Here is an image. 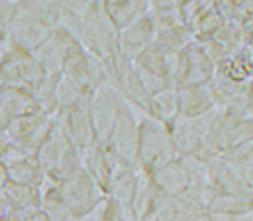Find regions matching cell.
<instances>
[{
	"label": "cell",
	"mask_w": 253,
	"mask_h": 221,
	"mask_svg": "<svg viewBox=\"0 0 253 221\" xmlns=\"http://www.w3.org/2000/svg\"><path fill=\"white\" fill-rule=\"evenodd\" d=\"M53 117H55L59 129L63 131V135L67 137V141L77 149L79 155H83L90 147V143L96 139L94 129H92V121H90V113H88V106L59 111Z\"/></svg>",
	"instance_id": "4fadbf2b"
},
{
	"label": "cell",
	"mask_w": 253,
	"mask_h": 221,
	"mask_svg": "<svg viewBox=\"0 0 253 221\" xmlns=\"http://www.w3.org/2000/svg\"><path fill=\"white\" fill-rule=\"evenodd\" d=\"M6 49H8V47H6V45H0V57L4 55V51H6Z\"/></svg>",
	"instance_id": "bcb514c9"
},
{
	"label": "cell",
	"mask_w": 253,
	"mask_h": 221,
	"mask_svg": "<svg viewBox=\"0 0 253 221\" xmlns=\"http://www.w3.org/2000/svg\"><path fill=\"white\" fill-rule=\"evenodd\" d=\"M10 121H12V119H10V115L0 108V131H6V129H8V125H10Z\"/></svg>",
	"instance_id": "7bdbcfd3"
},
{
	"label": "cell",
	"mask_w": 253,
	"mask_h": 221,
	"mask_svg": "<svg viewBox=\"0 0 253 221\" xmlns=\"http://www.w3.org/2000/svg\"><path fill=\"white\" fill-rule=\"evenodd\" d=\"M81 45L86 53L96 57L112 80L114 67L118 61V30L108 20L102 0L86 2L83 8V30H81Z\"/></svg>",
	"instance_id": "6da1fadb"
},
{
	"label": "cell",
	"mask_w": 253,
	"mask_h": 221,
	"mask_svg": "<svg viewBox=\"0 0 253 221\" xmlns=\"http://www.w3.org/2000/svg\"><path fill=\"white\" fill-rule=\"evenodd\" d=\"M0 108L10 115V119L40 111L32 94L14 90V88H6V86H2V90H0Z\"/></svg>",
	"instance_id": "83f0119b"
},
{
	"label": "cell",
	"mask_w": 253,
	"mask_h": 221,
	"mask_svg": "<svg viewBox=\"0 0 253 221\" xmlns=\"http://www.w3.org/2000/svg\"><path fill=\"white\" fill-rule=\"evenodd\" d=\"M179 159L175 147L171 143L169 127L149 115L139 113L137 127V165L135 168L143 172H151L165 163Z\"/></svg>",
	"instance_id": "7a4b0ae2"
},
{
	"label": "cell",
	"mask_w": 253,
	"mask_h": 221,
	"mask_svg": "<svg viewBox=\"0 0 253 221\" xmlns=\"http://www.w3.org/2000/svg\"><path fill=\"white\" fill-rule=\"evenodd\" d=\"M30 221H49V220L45 218V214H42V212L38 210V212H36V214L32 216V220H30Z\"/></svg>",
	"instance_id": "f6af8a7d"
},
{
	"label": "cell",
	"mask_w": 253,
	"mask_h": 221,
	"mask_svg": "<svg viewBox=\"0 0 253 221\" xmlns=\"http://www.w3.org/2000/svg\"><path fill=\"white\" fill-rule=\"evenodd\" d=\"M38 210L45 214L49 221H77L75 216L69 212V208L65 206L57 182L49 178H45L43 184L38 188Z\"/></svg>",
	"instance_id": "603a6c76"
},
{
	"label": "cell",
	"mask_w": 253,
	"mask_h": 221,
	"mask_svg": "<svg viewBox=\"0 0 253 221\" xmlns=\"http://www.w3.org/2000/svg\"><path fill=\"white\" fill-rule=\"evenodd\" d=\"M88 102H90V94L79 90L65 76H59L57 86H55V113L65 110H73V108L88 106Z\"/></svg>",
	"instance_id": "4dcf8cb0"
},
{
	"label": "cell",
	"mask_w": 253,
	"mask_h": 221,
	"mask_svg": "<svg viewBox=\"0 0 253 221\" xmlns=\"http://www.w3.org/2000/svg\"><path fill=\"white\" fill-rule=\"evenodd\" d=\"M210 39L222 51L224 59L238 55L252 45V24L242 26L238 22H224L222 28Z\"/></svg>",
	"instance_id": "44dd1931"
},
{
	"label": "cell",
	"mask_w": 253,
	"mask_h": 221,
	"mask_svg": "<svg viewBox=\"0 0 253 221\" xmlns=\"http://www.w3.org/2000/svg\"><path fill=\"white\" fill-rule=\"evenodd\" d=\"M102 8L112 26L120 32L147 14L149 0H102Z\"/></svg>",
	"instance_id": "cb8c5ba5"
},
{
	"label": "cell",
	"mask_w": 253,
	"mask_h": 221,
	"mask_svg": "<svg viewBox=\"0 0 253 221\" xmlns=\"http://www.w3.org/2000/svg\"><path fill=\"white\" fill-rule=\"evenodd\" d=\"M151 45H153V24L147 14L118 32V51L129 61H135Z\"/></svg>",
	"instance_id": "ac0fdd59"
},
{
	"label": "cell",
	"mask_w": 253,
	"mask_h": 221,
	"mask_svg": "<svg viewBox=\"0 0 253 221\" xmlns=\"http://www.w3.org/2000/svg\"><path fill=\"white\" fill-rule=\"evenodd\" d=\"M55 28L63 30L71 37L81 43V30H83V10H77L75 2H61V12L57 18Z\"/></svg>",
	"instance_id": "e575fe53"
},
{
	"label": "cell",
	"mask_w": 253,
	"mask_h": 221,
	"mask_svg": "<svg viewBox=\"0 0 253 221\" xmlns=\"http://www.w3.org/2000/svg\"><path fill=\"white\" fill-rule=\"evenodd\" d=\"M61 76H65L71 84H75L79 90L86 94H92L96 88L104 84H110L104 65L96 57L86 53L81 43H75L67 49L63 57Z\"/></svg>",
	"instance_id": "277c9868"
},
{
	"label": "cell",
	"mask_w": 253,
	"mask_h": 221,
	"mask_svg": "<svg viewBox=\"0 0 253 221\" xmlns=\"http://www.w3.org/2000/svg\"><path fill=\"white\" fill-rule=\"evenodd\" d=\"M61 76V74H59ZM59 76H45V80L38 86V90L32 94V98L36 100L40 111L43 113H49V115H55V86H57V80Z\"/></svg>",
	"instance_id": "d590c367"
},
{
	"label": "cell",
	"mask_w": 253,
	"mask_h": 221,
	"mask_svg": "<svg viewBox=\"0 0 253 221\" xmlns=\"http://www.w3.org/2000/svg\"><path fill=\"white\" fill-rule=\"evenodd\" d=\"M75 43H79L75 37H71L69 34H65L63 30H59V28H53L51 36L47 37V41L42 47H38L32 55L36 57V61L43 69L45 76H59L61 74V67H63L65 53Z\"/></svg>",
	"instance_id": "2e32d148"
},
{
	"label": "cell",
	"mask_w": 253,
	"mask_h": 221,
	"mask_svg": "<svg viewBox=\"0 0 253 221\" xmlns=\"http://www.w3.org/2000/svg\"><path fill=\"white\" fill-rule=\"evenodd\" d=\"M0 196L10 210H38V190L8 182Z\"/></svg>",
	"instance_id": "1f68e13d"
},
{
	"label": "cell",
	"mask_w": 253,
	"mask_h": 221,
	"mask_svg": "<svg viewBox=\"0 0 253 221\" xmlns=\"http://www.w3.org/2000/svg\"><path fill=\"white\" fill-rule=\"evenodd\" d=\"M208 221H253V212H248V214H208Z\"/></svg>",
	"instance_id": "ab89813d"
},
{
	"label": "cell",
	"mask_w": 253,
	"mask_h": 221,
	"mask_svg": "<svg viewBox=\"0 0 253 221\" xmlns=\"http://www.w3.org/2000/svg\"><path fill=\"white\" fill-rule=\"evenodd\" d=\"M137 127H139V115L129 104L122 102L116 123L106 137L104 145L108 153L122 165H137Z\"/></svg>",
	"instance_id": "52a82bcc"
},
{
	"label": "cell",
	"mask_w": 253,
	"mask_h": 221,
	"mask_svg": "<svg viewBox=\"0 0 253 221\" xmlns=\"http://www.w3.org/2000/svg\"><path fill=\"white\" fill-rule=\"evenodd\" d=\"M147 115L169 125L177 115H181L179 111V96H177V88L167 86L159 92H155L153 96H149V110Z\"/></svg>",
	"instance_id": "484cf974"
},
{
	"label": "cell",
	"mask_w": 253,
	"mask_h": 221,
	"mask_svg": "<svg viewBox=\"0 0 253 221\" xmlns=\"http://www.w3.org/2000/svg\"><path fill=\"white\" fill-rule=\"evenodd\" d=\"M204 174L210 188L218 196H242L253 192V186L242 176V172L226 163L222 157H216L214 161L206 163Z\"/></svg>",
	"instance_id": "7c38bea8"
},
{
	"label": "cell",
	"mask_w": 253,
	"mask_h": 221,
	"mask_svg": "<svg viewBox=\"0 0 253 221\" xmlns=\"http://www.w3.org/2000/svg\"><path fill=\"white\" fill-rule=\"evenodd\" d=\"M45 80V73L32 53L20 49H6L0 57V82L6 88L34 94Z\"/></svg>",
	"instance_id": "5b68a950"
},
{
	"label": "cell",
	"mask_w": 253,
	"mask_h": 221,
	"mask_svg": "<svg viewBox=\"0 0 253 221\" xmlns=\"http://www.w3.org/2000/svg\"><path fill=\"white\" fill-rule=\"evenodd\" d=\"M110 84L118 90V94L124 98L126 104H129L137 113L147 115V110H149V94L145 92V88L139 82V76H137L135 67H133V61L118 55V61H116V67H114V74H112Z\"/></svg>",
	"instance_id": "8fae6325"
},
{
	"label": "cell",
	"mask_w": 253,
	"mask_h": 221,
	"mask_svg": "<svg viewBox=\"0 0 253 221\" xmlns=\"http://www.w3.org/2000/svg\"><path fill=\"white\" fill-rule=\"evenodd\" d=\"M161 200L163 198L157 194V190L149 182L147 174L137 168V190H135V198H133V204H131V210H133L137 221L143 220Z\"/></svg>",
	"instance_id": "f546056e"
},
{
	"label": "cell",
	"mask_w": 253,
	"mask_h": 221,
	"mask_svg": "<svg viewBox=\"0 0 253 221\" xmlns=\"http://www.w3.org/2000/svg\"><path fill=\"white\" fill-rule=\"evenodd\" d=\"M49 36H51V28L36 22L34 18L26 16L18 8L14 20L8 24L6 47L8 49H20V51H26V53H34L38 47H42L47 41Z\"/></svg>",
	"instance_id": "30bf717a"
},
{
	"label": "cell",
	"mask_w": 253,
	"mask_h": 221,
	"mask_svg": "<svg viewBox=\"0 0 253 221\" xmlns=\"http://www.w3.org/2000/svg\"><path fill=\"white\" fill-rule=\"evenodd\" d=\"M224 16L220 14L218 6H216V0H206L202 12L196 16V20L189 26V32L192 36V41H208L224 24Z\"/></svg>",
	"instance_id": "d4e9b609"
},
{
	"label": "cell",
	"mask_w": 253,
	"mask_h": 221,
	"mask_svg": "<svg viewBox=\"0 0 253 221\" xmlns=\"http://www.w3.org/2000/svg\"><path fill=\"white\" fill-rule=\"evenodd\" d=\"M92 214L98 221H137L131 206L120 204V202L110 200V198H104L92 210Z\"/></svg>",
	"instance_id": "836d02e7"
},
{
	"label": "cell",
	"mask_w": 253,
	"mask_h": 221,
	"mask_svg": "<svg viewBox=\"0 0 253 221\" xmlns=\"http://www.w3.org/2000/svg\"><path fill=\"white\" fill-rule=\"evenodd\" d=\"M8 184V172H6V166L4 163L0 161V192H2V188Z\"/></svg>",
	"instance_id": "ee69618b"
},
{
	"label": "cell",
	"mask_w": 253,
	"mask_h": 221,
	"mask_svg": "<svg viewBox=\"0 0 253 221\" xmlns=\"http://www.w3.org/2000/svg\"><path fill=\"white\" fill-rule=\"evenodd\" d=\"M183 76L179 86H196V84H210L216 65L210 61V57L204 53L202 45L192 41L183 51Z\"/></svg>",
	"instance_id": "e0dca14e"
},
{
	"label": "cell",
	"mask_w": 253,
	"mask_h": 221,
	"mask_svg": "<svg viewBox=\"0 0 253 221\" xmlns=\"http://www.w3.org/2000/svg\"><path fill=\"white\" fill-rule=\"evenodd\" d=\"M149 182L153 184V188L157 190V194L161 198H169V200H177L189 186V170L185 166L183 159H173L163 166L145 172Z\"/></svg>",
	"instance_id": "5bb4252c"
},
{
	"label": "cell",
	"mask_w": 253,
	"mask_h": 221,
	"mask_svg": "<svg viewBox=\"0 0 253 221\" xmlns=\"http://www.w3.org/2000/svg\"><path fill=\"white\" fill-rule=\"evenodd\" d=\"M57 186H59L65 206L69 208V212L75 216L77 221L86 218L106 198L100 186L83 170V166H79L73 174H69L61 182H57Z\"/></svg>",
	"instance_id": "8992f818"
},
{
	"label": "cell",
	"mask_w": 253,
	"mask_h": 221,
	"mask_svg": "<svg viewBox=\"0 0 253 221\" xmlns=\"http://www.w3.org/2000/svg\"><path fill=\"white\" fill-rule=\"evenodd\" d=\"M175 221H208V212L198 208H189V206H179Z\"/></svg>",
	"instance_id": "f35d334b"
},
{
	"label": "cell",
	"mask_w": 253,
	"mask_h": 221,
	"mask_svg": "<svg viewBox=\"0 0 253 221\" xmlns=\"http://www.w3.org/2000/svg\"><path fill=\"white\" fill-rule=\"evenodd\" d=\"M122 102H124V98L118 94V90L112 84H104L90 94L88 113H90L92 129H94V135L98 141L104 143L106 137L110 135Z\"/></svg>",
	"instance_id": "9c48e42d"
},
{
	"label": "cell",
	"mask_w": 253,
	"mask_h": 221,
	"mask_svg": "<svg viewBox=\"0 0 253 221\" xmlns=\"http://www.w3.org/2000/svg\"><path fill=\"white\" fill-rule=\"evenodd\" d=\"M38 210H8L0 221H30Z\"/></svg>",
	"instance_id": "60d3db41"
},
{
	"label": "cell",
	"mask_w": 253,
	"mask_h": 221,
	"mask_svg": "<svg viewBox=\"0 0 253 221\" xmlns=\"http://www.w3.org/2000/svg\"><path fill=\"white\" fill-rule=\"evenodd\" d=\"M253 212V194L242 196H214L208 214H248Z\"/></svg>",
	"instance_id": "d6a6232c"
},
{
	"label": "cell",
	"mask_w": 253,
	"mask_h": 221,
	"mask_svg": "<svg viewBox=\"0 0 253 221\" xmlns=\"http://www.w3.org/2000/svg\"><path fill=\"white\" fill-rule=\"evenodd\" d=\"M6 172H8V182L20 184V186H28V188H36V190L45 180V174H43L40 163L36 161V157L18 161L14 165H8Z\"/></svg>",
	"instance_id": "4316f807"
},
{
	"label": "cell",
	"mask_w": 253,
	"mask_h": 221,
	"mask_svg": "<svg viewBox=\"0 0 253 221\" xmlns=\"http://www.w3.org/2000/svg\"><path fill=\"white\" fill-rule=\"evenodd\" d=\"M36 161L40 163L45 178H49L53 182H61L63 178L73 174L81 166V155L67 141L55 117H53V125L49 129L47 137L43 139V143L40 145V149L36 153Z\"/></svg>",
	"instance_id": "3957f363"
},
{
	"label": "cell",
	"mask_w": 253,
	"mask_h": 221,
	"mask_svg": "<svg viewBox=\"0 0 253 221\" xmlns=\"http://www.w3.org/2000/svg\"><path fill=\"white\" fill-rule=\"evenodd\" d=\"M0 90H2V82H0Z\"/></svg>",
	"instance_id": "7dc6e473"
},
{
	"label": "cell",
	"mask_w": 253,
	"mask_h": 221,
	"mask_svg": "<svg viewBox=\"0 0 253 221\" xmlns=\"http://www.w3.org/2000/svg\"><path fill=\"white\" fill-rule=\"evenodd\" d=\"M135 190H137V168L122 165V163H118L114 159L112 176H110V180L106 184L104 196L110 198V200H116L120 204L131 206L133 198H135Z\"/></svg>",
	"instance_id": "ffe728a7"
},
{
	"label": "cell",
	"mask_w": 253,
	"mask_h": 221,
	"mask_svg": "<svg viewBox=\"0 0 253 221\" xmlns=\"http://www.w3.org/2000/svg\"><path fill=\"white\" fill-rule=\"evenodd\" d=\"M18 8L26 16L53 30L57 24L59 12H61V2L57 0H18Z\"/></svg>",
	"instance_id": "f1b7e54d"
},
{
	"label": "cell",
	"mask_w": 253,
	"mask_h": 221,
	"mask_svg": "<svg viewBox=\"0 0 253 221\" xmlns=\"http://www.w3.org/2000/svg\"><path fill=\"white\" fill-rule=\"evenodd\" d=\"M165 55L167 53H163L161 49L151 45L133 61L139 82H141V86L145 88V92L149 96H153L155 92L169 86L167 84V74H165Z\"/></svg>",
	"instance_id": "9a60e30c"
},
{
	"label": "cell",
	"mask_w": 253,
	"mask_h": 221,
	"mask_svg": "<svg viewBox=\"0 0 253 221\" xmlns=\"http://www.w3.org/2000/svg\"><path fill=\"white\" fill-rule=\"evenodd\" d=\"M218 115V108L210 110L204 115L198 117H187V115H177L167 127H169V135H171V143L175 147V153L179 159L192 157L196 153V149L200 147V143L204 141L212 121Z\"/></svg>",
	"instance_id": "ba28073f"
},
{
	"label": "cell",
	"mask_w": 253,
	"mask_h": 221,
	"mask_svg": "<svg viewBox=\"0 0 253 221\" xmlns=\"http://www.w3.org/2000/svg\"><path fill=\"white\" fill-rule=\"evenodd\" d=\"M81 166L83 170L100 186V190H106V184L112 176V168H114V159L108 153L106 145L98 139H94L90 143V147L81 155Z\"/></svg>",
	"instance_id": "d6986e66"
},
{
	"label": "cell",
	"mask_w": 253,
	"mask_h": 221,
	"mask_svg": "<svg viewBox=\"0 0 253 221\" xmlns=\"http://www.w3.org/2000/svg\"><path fill=\"white\" fill-rule=\"evenodd\" d=\"M10 137H8V133L6 131H0V161H2V157L6 155V151H8V147H10Z\"/></svg>",
	"instance_id": "b9f144b4"
},
{
	"label": "cell",
	"mask_w": 253,
	"mask_h": 221,
	"mask_svg": "<svg viewBox=\"0 0 253 221\" xmlns=\"http://www.w3.org/2000/svg\"><path fill=\"white\" fill-rule=\"evenodd\" d=\"M16 12H18V2L0 0V45H6V32H8V24L14 20Z\"/></svg>",
	"instance_id": "8d00e7d4"
},
{
	"label": "cell",
	"mask_w": 253,
	"mask_h": 221,
	"mask_svg": "<svg viewBox=\"0 0 253 221\" xmlns=\"http://www.w3.org/2000/svg\"><path fill=\"white\" fill-rule=\"evenodd\" d=\"M206 0H183L181 2V20L189 28L190 24L196 20V16L202 12Z\"/></svg>",
	"instance_id": "74e56055"
},
{
	"label": "cell",
	"mask_w": 253,
	"mask_h": 221,
	"mask_svg": "<svg viewBox=\"0 0 253 221\" xmlns=\"http://www.w3.org/2000/svg\"><path fill=\"white\" fill-rule=\"evenodd\" d=\"M177 96H179V111L181 115L187 117H198L216 108V100L210 84L179 86Z\"/></svg>",
	"instance_id": "7402d4cb"
}]
</instances>
